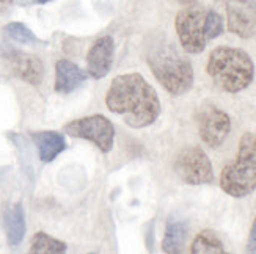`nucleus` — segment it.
<instances>
[{
  "label": "nucleus",
  "instance_id": "17",
  "mask_svg": "<svg viewBox=\"0 0 256 254\" xmlns=\"http://www.w3.org/2000/svg\"><path fill=\"white\" fill-rule=\"evenodd\" d=\"M68 250L64 242L55 239L46 233H36L30 242V253L33 254H62Z\"/></svg>",
  "mask_w": 256,
  "mask_h": 254
},
{
  "label": "nucleus",
  "instance_id": "10",
  "mask_svg": "<svg viewBox=\"0 0 256 254\" xmlns=\"http://www.w3.org/2000/svg\"><path fill=\"white\" fill-rule=\"evenodd\" d=\"M115 57V42L112 36H101L94 41L86 53V72L93 79H104L110 72Z\"/></svg>",
  "mask_w": 256,
  "mask_h": 254
},
{
  "label": "nucleus",
  "instance_id": "16",
  "mask_svg": "<svg viewBox=\"0 0 256 254\" xmlns=\"http://www.w3.org/2000/svg\"><path fill=\"white\" fill-rule=\"evenodd\" d=\"M192 254H224L225 247L212 229H203L198 233L190 245Z\"/></svg>",
  "mask_w": 256,
  "mask_h": 254
},
{
  "label": "nucleus",
  "instance_id": "22",
  "mask_svg": "<svg viewBox=\"0 0 256 254\" xmlns=\"http://www.w3.org/2000/svg\"><path fill=\"white\" fill-rule=\"evenodd\" d=\"M11 3H13V0H0V8H5Z\"/></svg>",
  "mask_w": 256,
  "mask_h": 254
},
{
  "label": "nucleus",
  "instance_id": "14",
  "mask_svg": "<svg viewBox=\"0 0 256 254\" xmlns=\"http://www.w3.org/2000/svg\"><path fill=\"white\" fill-rule=\"evenodd\" d=\"M5 220V229H6V239L10 247H18L26 237V214L24 207L20 203L11 204L4 215Z\"/></svg>",
  "mask_w": 256,
  "mask_h": 254
},
{
  "label": "nucleus",
  "instance_id": "19",
  "mask_svg": "<svg viewBox=\"0 0 256 254\" xmlns=\"http://www.w3.org/2000/svg\"><path fill=\"white\" fill-rule=\"evenodd\" d=\"M5 33L6 35L16 41V42H20V44H28V42H36V36L33 35L32 30L27 28L24 24H20V22H11L5 27Z\"/></svg>",
  "mask_w": 256,
  "mask_h": 254
},
{
  "label": "nucleus",
  "instance_id": "21",
  "mask_svg": "<svg viewBox=\"0 0 256 254\" xmlns=\"http://www.w3.org/2000/svg\"><path fill=\"white\" fill-rule=\"evenodd\" d=\"M181 5H184V6H188V5H195L196 3V0H178Z\"/></svg>",
  "mask_w": 256,
  "mask_h": 254
},
{
  "label": "nucleus",
  "instance_id": "3",
  "mask_svg": "<svg viewBox=\"0 0 256 254\" xmlns=\"http://www.w3.org/2000/svg\"><path fill=\"white\" fill-rule=\"evenodd\" d=\"M220 189L231 198H246L256 190V135L242 134L232 162L220 173Z\"/></svg>",
  "mask_w": 256,
  "mask_h": 254
},
{
  "label": "nucleus",
  "instance_id": "9",
  "mask_svg": "<svg viewBox=\"0 0 256 254\" xmlns=\"http://www.w3.org/2000/svg\"><path fill=\"white\" fill-rule=\"evenodd\" d=\"M231 130V119L226 112L218 107H208L200 116L198 132L200 138L209 148H218L224 145Z\"/></svg>",
  "mask_w": 256,
  "mask_h": 254
},
{
  "label": "nucleus",
  "instance_id": "12",
  "mask_svg": "<svg viewBox=\"0 0 256 254\" xmlns=\"http://www.w3.org/2000/svg\"><path fill=\"white\" fill-rule=\"evenodd\" d=\"M10 63L13 72L20 77L22 80H26L27 83L32 85H40L42 80L44 74V66L40 58L32 57L27 53L14 52L10 55Z\"/></svg>",
  "mask_w": 256,
  "mask_h": 254
},
{
  "label": "nucleus",
  "instance_id": "2",
  "mask_svg": "<svg viewBox=\"0 0 256 254\" xmlns=\"http://www.w3.org/2000/svg\"><path fill=\"white\" fill-rule=\"evenodd\" d=\"M206 72L220 90L236 94L252 85L254 64L246 50L231 46H218L209 53Z\"/></svg>",
  "mask_w": 256,
  "mask_h": 254
},
{
  "label": "nucleus",
  "instance_id": "23",
  "mask_svg": "<svg viewBox=\"0 0 256 254\" xmlns=\"http://www.w3.org/2000/svg\"><path fill=\"white\" fill-rule=\"evenodd\" d=\"M32 2H35V3H48V2H50V0H32Z\"/></svg>",
  "mask_w": 256,
  "mask_h": 254
},
{
  "label": "nucleus",
  "instance_id": "15",
  "mask_svg": "<svg viewBox=\"0 0 256 254\" xmlns=\"http://www.w3.org/2000/svg\"><path fill=\"white\" fill-rule=\"evenodd\" d=\"M188 234V226L182 220L170 218L166 222L165 234L162 240V251L166 254H180L184 251V245Z\"/></svg>",
  "mask_w": 256,
  "mask_h": 254
},
{
  "label": "nucleus",
  "instance_id": "20",
  "mask_svg": "<svg viewBox=\"0 0 256 254\" xmlns=\"http://www.w3.org/2000/svg\"><path fill=\"white\" fill-rule=\"evenodd\" d=\"M246 251L250 253V254H256V217L253 220V225H252V229H250V236H248Z\"/></svg>",
  "mask_w": 256,
  "mask_h": 254
},
{
  "label": "nucleus",
  "instance_id": "7",
  "mask_svg": "<svg viewBox=\"0 0 256 254\" xmlns=\"http://www.w3.org/2000/svg\"><path fill=\"white\" fill-rule=\"evenodd\" d=\"M174 173L187 185H206L214 182V170L208 154L200 146H187L176 156Z\"/></svg>",
  "mask_w": 256,
  "mask_h": 254
},
{
  "label": "nucleus",
  "instance_id": "4",
  "mask_svg": "<svg viewBox=\"0 0 256 254\" xmlns=\"http://www.w3.org/2000/svg\"><path fill=\"white\" fill-rule=\"evenodd\" d=\"M148 64L158 82L172 96H182L194 86L190 61L173 47H160L148 55Z\"/></svg>",
  "mask_w": 256,
  "mask_h": 254
},
{
  "label": "nucleus",
  "instance_id": "18",
  "mask_svg": "<svg viewBox=\"0 0 256 254\" xmlns=\"http://www.w3.org/2000/svg\"><path fill=\"white\" fill-rule=\"evenodd\" d=\"M225 30V24L222 16L217 13V11L210 9L206 11V17H204V35L208 38V41H212L216 38H218Z\"/></svg>",
  "mask_w": 256,
  "mask_h": 254
},
{
  "label": "nucleus",
  "instance_id": "8",
  "mask_svg": "<svg viewBox=\"0 0 256 254\" xmlns=\"http://www.w3.org/2000/svg\"><path fill=\"white\" fill-rule=\"evenodd\" d=\"M228 30L242 39L256 35V3L254 0H225Z\"/></svg>",
  "mask_w": 256,
  "mask_h": 254
},
{
  "label": "nucleus",
  "instance_id": "1",
  "mask_svg": "<svg viewBox=\"0 0 256 254\" xmlns=\"http://www.w3.org/2000/svg\"><path fill=\"white\" fill-rule=\"evenodd\" d=\"M106 105L132 129L151 126L162 110L154 86L138 72L116 75L107 90Z\"/></svg>",
  "mask_w": 256,
  "mask_h": 254
},
{
  "label": "nucleus",
  "instance_id": "13",
  "mask_svg": "<svg viewBox=\"0 0 256 254\" xmlns=\"http://www.w3.org/2000/svg\"><path fill=\"white\" fill-rule=\"evenodd\" d=\"M32 140L38 148L40 160L44 163H49L54 159H57L58 154H62L66 149V140L60 132H54V130L33 132Z\"/></svg>",
  "mask_w": 256,
  "mask_h": 254
},
{
  "label": "nucleus",
  "instance_id": "5",
  "mask_svg": "<svg viewBox=\"0 0 256 254\" xmlns=\"http://www.w3.org/2000/svg\"><path fill=\"white\" fill-rule=\"evenodd\" d=\"M66 135L92 141L104 154H108L115 143V127L104 115H90L70 121L63 126Z\"/></svg>",
  "mask_w": 256,
  "mask_h": 254
},
{
  "label": "nucleus",
  "instance_id": "11",
  "mask_svg": "<svg viewBox=\"0 0 256 254\" xmlns=\"http://www.w3.org/2000/svg\"><path fill=\"white\" fill-rule=\"evenodd\" d=\"M88 79V72L82 71L76 63L70 60H58L55 64V91L68 94L77 90Z\"/></svg>",
  "mask_w": 256,
  "mask_h": 254
},
{
  "label": "nucleus",
  "instance_id": "6",
  "mask_svg": "<svg viewBox=\"0 0 256 254\" xmlns=\"http://www.w3.org/2000/svg\"><path fill=\"white\" fill-rule=\"evenodd\" d=\"M204 17L206 9L202 6L188 5L178 11L174 28L181 46L187 53L198 55L206 49L208 38L204 35Z\"/></svg>",
  "mask_w": 256,
  "mask_h": 254
}]
</instances>
